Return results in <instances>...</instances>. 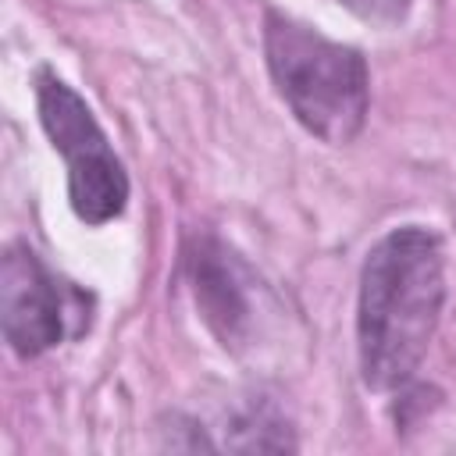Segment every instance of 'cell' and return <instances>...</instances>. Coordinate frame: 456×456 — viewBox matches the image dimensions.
I'll use <instances>...</instances> for the list:
<instances>
[{
	"mask_svg": "<svg viewBox=\"0 0 456 456\" xmlns=\"http://www.w3.org/2000/svg\"><path fill=\"white\" fill-rule=\"evenodd\" d=\"M445 299L442 242L420 224L381 235L360 271L356 349L367 388H403L420 367Z\"/></svg>",
	"mask_w": 456,
	"mask_h": 456,
	"instance_id": "1",
	"label": "cell"
},
{
	"mask_svg": "<svg viewBox=\"0 0 456 456\" xmlns=\"http://www.w3.org/2000/svg\"><path fill=\"white\" fill-rule=\"evenodd\" d=\"M264 57L281 100L310 135L328 146H346L360 135L370 107V78L360 50L267 11Z\"/></svg>",
	"mask_w": 456,
	"mask_h": 456,
	"instance_id": "2",
	"label": "cell"
},
{
	"mask_svg": "<svg viewBox=\"0 0 456 456\" xmlns=\"http://www.w3.org/2000/svg\"><path fill=\"white\" fill-rule=\"evenodd\" d=\"M36 107L43 132L68 167V200L78 221L107 224L128 203V175L114 157L103 128L86 100L50 71L36 78Z\"/></svg>",
	"mask_w": 456,
	"mask_h": 456,
	"instance_id": "3",
	"label": "cell"
},
{
	"mask_svg": "<svg viewBox=\"0 0 456 456\" xmlns=\"http://www.w3.org/2000/svg\"><path fill=\"white\" fill-rule=\"evenodd\" d=\"M68 317V289L28 246H7L0 260V321L7 346L21 360H32L64 338Z\"/></svg>",
	"mask_w": 456,
	"mask_h": 456,
	"instance_id": "4",
	"label": "cell"
},
{
	"mask_svg": "<svg viewBox=\"0 0 456 456\" xmlns=\"http://www.w3.org/2000/svg\"><path fill=\"white\" fill-rule=\"evenodd\" d=\"M189 281L200 303L203 321L221 338V346H246L253 335V274L246 264L217 239H196L185 253Z\"/></svg>",
	"mask_w": 456,
	"mask_h": 456,
	"instance_id": "5",
	"label": "cell"
},
{
	"mask_svg": "<svg viewBox=\"0 0 456 456\" xmlns=\"http://www.w3.org/2000/svg\"><path fill=\"white\" fill-rule=\"evenodd\" d=\"M338 4H346L353 14H360L363 21H374V25H395L410 11V0H338Z\"/></svg>",
	"mask_w": 456,
	"mask_h": 456,
	"instance_id": "6",
	"label": "cell"
}]
</instances>
